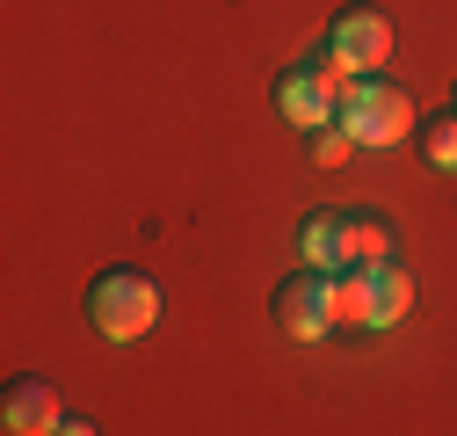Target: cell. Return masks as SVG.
Segmentation results:
<instances>
[{"mask_svg":"<svg viewBox=\"0 0 457 436\" xmlns=\"http://www.w3.org/2000/svg\"><path fill=\"white\" fill-rule=\"evenodd\" d=\"M87 320H95V335H109V342H138V335H153V320H160V284L145 277L138 262L102 269V277L87 284Z\"/></svg>","mask_w":457,"mask_h":436,"instance_id":"cell-1","label":"cell"},{"mask_svg":"<svg viewBox=\"0 0 457 436\" xmlns=\"http://www.w3.org/2000/svg\"><path fill=\"white\" fill-rule=\"evenodd\" d=\"M349 153H356V138L341 131V124H327V131L312 138V160H320V168H341V160H349Z\"/></svg>","mask_w":457,"mask_h":436,"instance_id":"cell-11","label":"cell"},{"mask_svg":"<svg viewBox=\"0 0 457 436\" xmlns=\"http://www.w3.org/2000/svg\"><path fill=\"white\" fill-rule=\"evenodd\" d=\"M334 306H341L349 327H399L414 313V277L399 269V255L370 262V269H341L334 277Z\"/></svg>","mask_w":457,"mask_h":436,"instance_id":"cell-3","label":"cell"},{"mask_svg":"<svg viewBox=\"0 0 457 436\" xmlns=\"http://www.w3.org/2000/svg\"><path fill=\"white\" fill-rule=\"evenodd\" d=\"M341 327V306H334V277H320V269H305V277H291L276 291V335L291 342H327Z\"/></svg>","mask_w":457,"mask_h":436,"instance_id":"cell-5","label":"cell"},{"mask_svg":"<svg viewBox=\"0 0 457 436\" xmlns=\"http://www.w3.org/2000/svg\"><path fill=\"white\" fill-rule=\"evenodd\" d=\"M421 153H428L436 175H457V117H436V124L421 131Z\"/></svg>","mask_w":457,"mask_h":436,"instance_id":"cell-10","label":"cell"},{"mask_svg":"<svg viewBox=\"0 0 457 436\" xmlns=\"http://www.w3.org/2000/svg\"><path fill=\"white\" fill-rule=\"evenodd\" d=\"M327 51H334L356 80L378 73V66H392V15H385V8H341L334 29H327Z\"/></svg>","mask_w":457,"mask_h":436,"instance_id":"cell-6","label":"cell"},{"mask_svg":"<svg viewBox=\"0 0 457 436\" xmlns=\"http://www.w3.org/2000/svg\"><path fill=\"white\" fill-rule=\"evenodd\" d=\"M341 131H349L356 146H399L414 131V95L399 88V80H349V95H341Z\"/></svg>","mask_w":457,"mask_h":436,"instance_id":"cell-4","label":"cell"},{"mask_svg":"<svg viewBox=\"0 0 457 436\" xmlns=\"http://www.w3.org/2000/svg\"><path fill=\"white\" fill-rule=\"evenodd\" d=\"M59 436H95V422H80V415H66V422H59Z\"/></svg>","mask_w":457,"mask_h":436,"instance_id":"cell-12","label":"cell"},{"mask_svg":"<svg viewBox=\"0 0 457 436\" xmlns=\"http://www.w3.org/2000/svg\"><path fill=\"white\" fill-rule=\"evenodd\" d=\"M349 80L356 73L341 66L334 51H320V59L276 73V117L298 124V131H327V124H341V95H349Z\"/></svg>","mask_w":457,"mask_h":436,"instance_id":"cell-2","label":"cell"},{"mask_svg":"<svg viewBox=\"0 0 457 436\" xmlns=\"http://www.w3.org/2000/svg\"><path fill=\"white\" fill-rule=\"evenodd\" d=\"M0 415H8L15 436H59V422H66L59 386H51V378H37V371L8 378V393H0Z\"/></svg>","mask_w":457,"mask_h":436,"instance_id":"cell-7","label":"cell"},{"mask_svg":"<svg viewBox=\"0 0 457 436\" xmlns=\"http://www.w3.org/2000/svg\"><path fill=\"white\" fill-rule=\"evenodd\" d=\"M298 262L320 269V277H341V269H349V247H341V211H305V226H298Z\"/></svg>","mask_w":457,"mask_h":436,"instance_id":"cell-9","label":"cell"},{"mask_svg":"<svg viewBox=\"0 0 457 436\" xmlns=\"http://www.w3.org/2000/svg\"><path fill=\"white\" fill-rule=\"evenodd\" d=\"M341 247H349V269L392 262V218L370 211V204H349V211H341Z\"/></svg>","mask_w":457,"mask_h":436,"instance_id":"cell-8","label":"cell"}]
</instances>
